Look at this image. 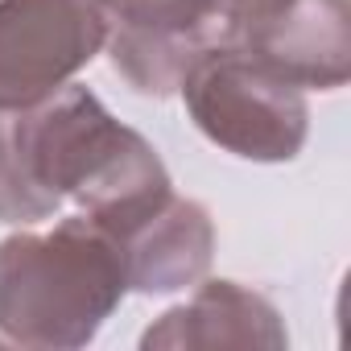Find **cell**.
<instances>
[{"label":"cell","instance_id":"cell-3","mask_svg":"<svg viewBox=\"0 0 351 351\" xmlns=\"http://www.w3.org/2000/svg\"><path fill=\"white\" fill-rule=\"evenodd\" d=\"M178 91L199 132L244 161H293L306 145L310 108L302 87L244 46L219 42L203 50Z\"/></svg>","mask_w":351,"mask_h":351},{"label":"cell","instance_id":"cell-8","mask_svg":"<svg viewBox=\"0 0 351 351\" xmlns=\"http://www.w3.org/2000/svg\"><path fill=\"white\" fill-rule=\"evenodd\" d=\"M136 293H178L199 285L215 256V223L203 203L169 195L153 215L116 236Z\"/></svg>","mask_w":351,"mask_h":351},{"label":"cell","instance_id":"cell-1","mask_svg":"<svg viewBox=\"0 0 351 351\" xmlns=\"http://www.w3.org/2000/svg\"><path fill=\"white\" fill-rule=\"evenodd\" d=\"M169 195L157 149L87 87L0 108V223H42L75 203L108 236H124Z\"/></svg>","mask_w":351,"mask_h":351},{"label":"cell","instance_id":"cell-9","mask_svg":"<svg viewBox=\"0 0 351 351\" xmlns=\"http://www.w3.org/2000/svg\"><path fill=\"white\" fill-rule=\"evenodd\" d=\"M293 0H219V29L223 42H244L269 21H277Z\"/></svg>","mask_w":351,"mask_h":351},{"label":"cell","instance_id":"cell-2","mask_svg":"<svg viewBox=\"0 0 351 351\" xmlns=\"http://www.w3.org/2000/svg\"><path fill=\"white\" fill-rule=\"evenodd\" d=\"M124 293V252L87 215L0 240V335L17 347H87Z\"/></svg>","mask_w":351,"mask_h":351},{"label":"cell","instance_id":"cell-4","mask_svg":"<svg viewBox=\"0 0 351 351\" xmlns=\"http://www.w3.org/2000/svg\"><path fill=\"white\" fill-rule=\"evenodd\" d=\"M108 34L95 0H0V108H29L66 87Z\"/></svg>","mask_w":351,"mask_h":351},{"label":"cell","instance_id":"cell-6","mask_svg":"<svg viewBox=\"0 0 351 351\" xmlns=\"http://www.w3.org/2000/svg\"><path fill=\"white\" fill-rule=\"evenodd\" d=\"M281 79L335 91L351 79V5L347 0H293V5L244 42Z\"/></svg>","mask_w":351,"mask_h":351},{"label":"cell","instance_id":"cell-7","mask_svg":"<svg viewBox=\"0 0 351 351\" xmlns=\"http://www.w3.org/2000/svg\"><path fill=\"white\" fill-rule=\"evenodd\" d=\"M289 330L269 298L244 289L240 281H203L186 306L165 310L145 335V351H182V347H265L281 351Z\"/></svg>","mask_w":351,"mask_h":351},{"label":"cell","instance_id":"cell-5","mask_svg":"<svg viewBox=\"0 0 351 351\" xmlns=\"http://www.w3.org/2000/svg\"><path fill=\"white\" fill-rule=\"evenodd\" d=\"M108 25L112 66L141 95L165 99L182 87L203 50L223 42L219 0H95Z\"/></svg>","mask_w":351,"mask_h":351}]
</instances>
